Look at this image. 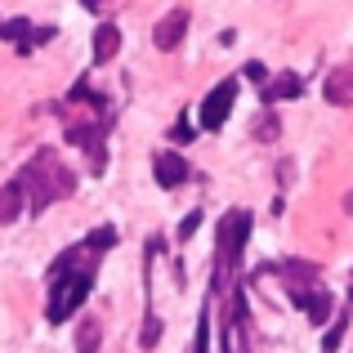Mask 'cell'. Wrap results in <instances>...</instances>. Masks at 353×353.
<instances>
[{
  "label": "cell",
  "instance_id": "9",
  "mask_svg": "<svg viewBox=\"0 0 353 353\" xmlns=\"http://www.w3.org/2000/svg\"><path fill=\"white\" fill-rule=\"evenodd\" d=\"M259 94H264V103H282V99H300V94H304V81L295 77V72H282V77H273V81H268L264 90H259Z\"/></svg>",
  "mask_w": 353,
  "mask_h": 353
},
{
  "label": "cell",
  "instance_id": "2",
  "mask_svg": "<svg viewBox=\"0 0 353 353\" xmlns=\"http://www.w3.org/2000/svg\"><path fill=\"white\" fill-rule=\"evenodd\" d=\"M18 183H23L27 201H32V210L41 215L45 206H54V201L72 197V188H77V174L68 170V165L59 161V152L54 148H41V152L32 157V161L18 170Z\"/></svg>",
  "mask_w": 353,
  "mask_h": 353
},
{
  "label": "cell",
  "instance_id": "19",
  "mask_svg": "<svg viewBox=\"0 0 353 353\" xmlns=\"http://www.w3.org/2000/svg\"><path fill=\"white\" fill-rule=\"evenodd\" d=\"M197 224H201V210H192V215H183V224H179V241H188L192 233H197Z\"/></svg>",
  "mask_w": 353,
  "mask_h": 353
},
{
  "label": "cell",
  "instance_id": "17",
  "mask_svg": "<svg viewBox=\"0 0 353 353\" xmlns=\"http://www.w3.org/2000/svg\"><path fill=\"white\" fill-rule=\"evenodd\" d=\"M157 340H161V318H157V313H148V318H143V336H139V345H143V349H157Z\"/></svg>",
  "mask_w": 353,
  "mask_h": 353
},
{
  "label": "cell",
  "instance_id": "6",
  "mask_svg": "<svg viewBox=\"0 0 353 353\" xmlns=\"http://www.w3.org/2000/svg\"><path fill=\"white\" fill-rule=\"evenodd\" d=\"M233 99H237V81H219V85L201 99V125H206L210 134H215V130L228 121V112H233Z\"/></svg>",
  "mask_w": 353,
  "mask_h": 353
},
{
  "label": "cell",
  "instance_id": "3",
  "mask_svg": "<svg viewBox=\"0 0 353 353\" xmlns=\"http://www.w3.org/2000/svg\"><path fill=\"white\" fill-rule=\"evenodd\" d=\"M250 224H255L250 210H228V215L219 219V246H215V286H219V291L233 282V268H237L241 250H246Z\"/></svg>",
  "mask_w": 353,
  "mask_h": 353
},
{
  "label": "cell",
  "instance_id": "22",
  "mask_svg": "<svg viewBox=\"0 0 353 353\" xmlns=\"http://www.w3.org/2000/svg\"><path fill=\"white\" fill-rule=\"evenodd\" d=\"M192 353H206V313H201V322H197V345H192Z\"/></svg>",
  "mask_w": 353,
  "mask_h": 353
},
{
  "label": "cell",
  "instance_id": "18",
  "mask_svg": "<svg viewBox=\"0 0 353 353\" xmlns=\"http://www.w3.org/2000/svg\"><path fill=\"white\" fill-rule=\"evenodd\" d=\"M112 241H117V228H94V233L85 237V246L94 250V255H103V250L112 246Z\"/></svg>",
  "mask_w": 353,
  "mask_h": 353
},
{
  "label": "cell",
  "instance_id": "20",
  "mask_svg": "<svg viewBox=\"0 0 353 353\" xmlns=\"http://www.w3.org/2000/svg\"><path fill=\"white\" fill-rule=\"evenodd\" d=\"M246 81H259V85H268V68H264V63H246Z\"/></svg>",
  "mask_w": 353,
  "mask_h": 353
},
{
  "label": "cell",
  "instance_id": "5",
  "mask_svg": "<svg viewBox=\"0 0 353 353\" xmlns=\"http://www.w3.org/2000/svg\"><path fill=\"white\" fill-rule=\"evenodd\" d=\"M0 41H14L18 54H32L36 45L54 41V27H32V18H0Z\"/></svg>",
  "mask_w": 353,
  "mask_h": 353
},
{
  "label": "cell",
  "instance_id": "11",
  "mask_svg": "<svg viewBox=\"0 0 353 353\" xmlns=\"http://www.w3.org/2000/svg\"><path fill=\"white\" fill-rule=\"evenodd\" d=\"M295 304L309 313L313 327H322V322L331 318V295H327V291H318V286H313V291H304V295H295Z\"/></svg>",
  "mask_w": 353,
  "mask_h": 353
},
{
  "label": "cell",
  "instance_id": "12",
  "mask_svg": "<svg viewBox=\"0 0 353 353\" xmlns=\"http://www.w3.org/2000/svg\"><path fill=\"white\" fill-rule=\"evenodd\" d=\"M327 99L336 108H345V103H353V68H336L327 77Z\"/></svg>",
  "mask_w": 353,
  "mask_h": 353
},
{
  "label": "cell",
  "instance_id": "1",
  "mask_svg": "<svg viewBox=\"0 0 353 353\" xmlns=\"http://www.w3.org/2000/svg\"><path fill=\"white\" fill-rule=\"evenodd\" d=\"M94 250L81 241V246H68L59 259L50 264V304H45V318L59 327V322H68L72 313L85 304L90 286H94Z\"/></svg>",
  "mask_w": 353,
  "mask_h": 353
},
{
  "label": "cell",
  "instance_id": "4",
  "mask_svg": "<svg viewBox=\"0 0 353 353\" xmlns=\"http://www.w3.org/2000/svg\"><path fill=\"white\" fill-rule=\"evenodd\" d=\"M108 130H112L108 121H72V125H68V143L85 148V152H90V170H94V174L108 170V148H103Z\"/></svg>",
  "mask_w": 353,
  "mask_h": 353
},
{
  "label": "cell",
  "instance_id": "15",
  "mask_svg": "<svg viewBox=\"0 0 353 353\" xmlns=\"http://www.w3.org/2000/svg\"><path fill=\"white\" fill-rule=\"evenodd\" d=\"M345 331H349V313H340L336 327H331L327 340H322V353H340V340H345Z\"/></svg>",
  "mask_w": 353,
  "mask_h": 353
},
{
  "label": "cell",
  "instance_id": "16",
  "mask_svg": "<svg viewBox=\"0 0 353 353\" xmlns=\"http://www.w3.org/2000/svg\"><path fill=\"white\" fill-rule=\"evenodd\" d=\"M277 134H282V121H277L273 112H264L255 121V139H259V143H268V139H277Z\"/></svg>",
  "mask_w": 353,
  "mask_h": 353
},
{
  "label": "cell",
  "instance_id": "7",
  "mask_svg": "<svg viewBox=\"0 0 353 353\" xmlns=\"http://www.w3.org/2000/svg\"><path fill=\"white\" fill-rule=\"evenodd\" d=\"M152 174L161 188H179L183 179H188V161H183L179 152H157L152 157Z\"/></svg>",
  "mask_w": 353,
  "mask_h": 353
},
{
  "label": "cell",
  "instance_id": "10",
  "mask_svg": "<svg viewBox=\"0 0 353 353\" xmlns=\"http://www.w3.org/2000/svg\"><path fill=\"white\" fill-rule=\"evenodd\" d=\"M121 54V27L117 23H99L94 32V63H112Z\"/></svg>",
  "mask_w": 353,
  "mask_h": 353
},
{
  "label": "cell",
  "instance_id": "14",
  "mask_svg": "<svg viewBox=\"0 0 353 353\" xmlns=\"http://www.w3.org/2000/svg\"><path fill=\"white\" fill-rule=\"evenodd\" d=\"M99 345H103V331H99L94 318H85V322H81V331H77V349L81 353H99Z\"/></svg>",
  "mask_w": 353,
  "mask_h": 353
},
{
  "label": "cell",
  "instance_id": "8",
  "mask_svg": "<svg viewBox=\"0 0 353 353\" xmlns=\"http://www.w3.org/2000/svg\"><path fill=\"white\" fill-rule=\"evenodd\" d=\"M183 32H188V14H183V9H170V14L157 23V32H152L157 50H174V45L183 41Z\"/></svg>",
  "mask_w": 353,
  "mask_h": 353
},
{
  "label": "cell",
  "instance_id": "13",
  "mask_svg": "<svg viewBox=\"0 0 353 353\" xmlns=\"http://www.w3.org/2000/svg\"><path fill=\"white\" fill-rule=\"evenodd\" d=\"M23 201H27V192H23V183H5L0 188V224H14L18 215H23Z\"/></svg>",
  "mask_w": 353,
  "mask_h": 353
},
{
  "label": "cell",
  "instance_id": "21",
  "mask_svg": "<svg viewBox=\"0 0 353 353\" xmlns=\"http://www.w3.org/2000/svg\"><path fill=\"white\" fill-rule=\"evenodd\" d=\"M192 134H197V130H192V125H188V117H179V125H174V139H179V143H188V139H192Z\"/></svg>",
  "mask_w": 353,
  "mask_h": 353
},
{
  "label": "cell",
  "instance_id": "23",
  "mask_svg": "<svg viewBox=\"0 0 353 353\" xmlns=\"http://www.w3.org/2000/svg\"><path fill=\"white\" fill-rule=\"evenodd\" d=\"M345 210H349V215H353V192H349V197H345Z\"/></svg>",
  "mask_w": 353,
  "mask_h": 353
}]
</instances>
